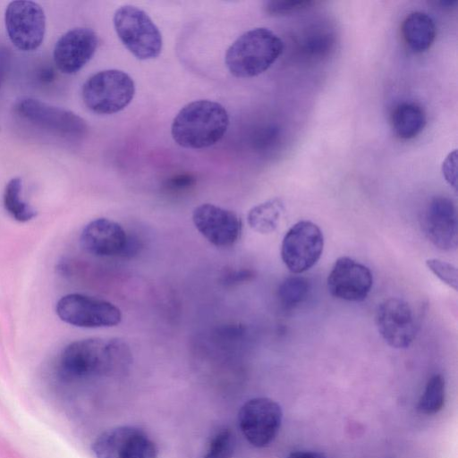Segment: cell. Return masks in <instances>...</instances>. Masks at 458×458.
Returning a JSON list of instances; mask_svg holds the SVG:
<instances>
[{
	"label": "cell",
	"mask_w": 458,
	"mask_h": 458,
	"mask_svg": "<svg viewBox=\"0 0 458 458\" xmlns=\"http://www.w3.org/2000/svg\"><path fill=\"white\" fill-rule=\"evenodd\" d=\"M131 362L127 344L117 338H86L70 343L59 358V370L67 379L123 374Z\"/></svg>",
	"instance_id": "cell-1"
},
{
	"label": "cell",
	"mask_w": 458,
	"mask_h": 458,
	"mask_svg": "<svg viewBox=\"0 0 458 458\" xmlns=\"http://www.w3.org/2000/svg\"><path fill=\"white\" fill-rule=\"evenodd\" d=\"M229 115L224 106L211 100L185 105L171 125L174 140L186 148H203L218 142L227 131Z\"/></svg>",
	"instance_id": "cell-2"
},
{
	"label": "cell",
	"mask_w": 458,
	"mask_h": 458,
	"mask_svg": "<svg viewBox=\"0 0 458 458\" xmlns=\"http://www.w3.org/2000/svg\"><path fill=\"white\" fill-rule=\"evenodd\" d=\"M283 51L284 42L276 33L267 28H255L232 43L225 63L234 77L251 78L270 68Z\"/></svg>",
	"instance_id": "cell-3"
},
{
	"label": "cell",
	"mask_w": 458,
	"mask_h": 458,
	"mask_svg": "<svg viewBox=\"0 0 458 458\" xmlns=\"http://www.w3.org/2000/svg\"><path fill=\"white\" fill-rule=\"evenodd\" d=\"M135 84L123 71L109 69L90 76L83 84L85 106L98 114H112L124 109L132 100Z\"/></svg>",
	"instance_id": "cell-4"
},
{
	"label": "cell",
	"mask_w": 458,
	"mask_h": 458,
	"mask_svg": "<svg viewBox=\"0 0 458 458\" xmlns=\"http://www.w3.org/2000/svg\"><path fill=\"white\" fill-rule=\"evenodd\" d=\"M113 21L118 38L136 58L149 60L159 55L162 35L146 12L134 5H123L115 11Z\"/></svg>",
	"instance_id": "cell-5"
},
{
	"label": "cell",
	"mask_w": 458,
	"mask_h": 458,
	"mask_svg": "<svg viewBox=\"0 0 458 458\" xmlns=\"http://www.w3.org/2000/svg\"><path fill=\"white\" fill-rule=\"evenodd\" d=\"M14 112L30 124L62 138L79 140L88 131L87 123L77 114L33 98L17 100Z\"/></svg>",
	"instance_id": "cell-6"
},
{
	"label": "cell",
	"mask_w": 458,
	"mask_h": 458,
	"mask_svg": "<svg viewBox=\"0 0 458 458\" xmlns=\"http://www.w3.org/2000/svg\"><path fill=\"white\" fill-rule=\"evenodd\" d=\"M55 311L64 322L84 328L114 327L122 320L121 310L114 304L81 293L63 296Z\"/></svg>",
	"instance_id": "cell-7"
},
{
	"label": "cell",
	"mask_w": 458,
	"mask_h": 458,
	"mask_svg": "<svg viewBox=\"0 0 458 458\" xmlns=\"http://www.w3.org/2000/svg\"><path fill=\"white\" fill-rule=\"evenodd\" d=\"M283 420L280 405L268 397H255L245 402L238 413L240 429L255 447L268 446L276 437Z\"/></svg>",
	"instance_id": "cell-8"
},
{
	"label": "cell",
	"mask_w": 458,
	"mask_h": 458,
	"mask_svg": "<svg viewBox=\"0 0 458 458\" xmlns=\"http://www.w3.org/2000/svg\"><path fill=\"white\" fill-rule=\"evenodd\" d=\"M7 36L19 50L31 52L38 48L46 33V15L34 1L16 0L8 4L4 13Z\"/></svg>",
	"instance_id": "cell-9"
},
{
	"label": "cell",
	"mask_w": 458,
	"mask_h": 458,
	"mask_svg": "<svg viewBox=\"0 0 458 458\" xmlns=\"http://www.w3.org/2000/svg\"><path fill=\"white\" fill-rule=\"evenodd\" d=\"M323 248L324 237L320 228L311 221L301 220L284 236L281 258L291 272L301 274L316 265Z\"/></svg>",
	"instance_id": "cell-10"
},
{
	"label": "cell",
	"mask_w": 458,
	"mask_h": 458,
	"mask_svg": "<svg viewBox=\"0 0 458 458\" xmlns=\"http://www.w3.org/2000/svg\"><path fill=\"white\" fill-rule=\"evenodd\" d=\"M96 458H157V447L141 429L119 426L102 432L92 444Z\"/></svg>",
	"instance_id": "cell-11"
},
{
	"label": "cell",
	"mask_w": 458,
	"mask_h": 458,
	"mask_svg": "<svg viewBox=\"0 0 458 458\" xmlns=\"http://www.w3.org/2000/svg\"><path fill=\"white\" fill-rule=\"evenodd\" d=\"M377 330L391 347L404 349L414 341L417 322L410 304L399 298H389L382 301L376 311Z\"/></svg>",
	"instance_id": "cell-12"
},
{
	"label": "cell",
	"mask_w": 458,
	"mask_h": 458,
	"mask_svg": "<svg viewBox=\"0 0 458 458\" xmlns=\"http://www.w3.org/2000/svg\"><path fill=\"white\" fill-rule=\"evenodd\" d=\"M192 221L210 243L220 248L233 246L242 233V221L234 212L210 203L196 207Z\"/></svg>",
	"instance_id": "cell-13"
},
{
	"label": "cell",
	"mask_w": 458,
	"mask_h": 458,
	"mask_svg": "<svg viewBox=\"0 0 458 458\" xmlns=\"http://www.w3.org/2000/svg\"><path fill=\"white\" fill-rule=\"evenodd\" d=\"M373 284L371 271L365 265L341 257L335 262L327 277V288L335 298L361 301L367 298Z\"/></svg>",
	"instance_id": "cell-14"
},
{
	"label": "cell",
	"mask_w": 458,
	"mask_h": 458,
	"mask_svg": "<svg viewBox=\"0 0 458 458\" xmlns=\"http://www.w3.org/2000/svg\"><path fill=\"white\" fill-rule=\"evenodd\" d=\"M98 44V35L91 29L70 30L56 41L53 51L54 62L63 73H76L92 58Z\"/></svg>",
	"instance_id": "cell-15"
},
{
	"label": "cell",
	"mask_w": 458,
	"mask_h": 458,
	"mask_svg": "<svg viewBox=\"0 0 458 458\" xmlns=\"http://www.w3.org/2000/svg\"><path fill=\"white\" fill-rule=\"evenodd\" d=\"M423 228L428 239L439 250H456L458 220L454 202L447 197H434L425 210Z\"/></svg>",
	"instance_id": "cell-16"
},
{
	"label": "cell",
	"mask_w": 458,
	"mask_h": 458,
	"mask_svg": "<svg viewBox=\"0 0 458 458\" xmlns=\"http://www.w3.org/2000/svg\"><path fill=\"white\" fill-rule=\"evenodd\" d=\"M130 237L121 225L102 217L86 225L80 242L82 248L92 255L125 258Z\"/></svg>",
	"instance_id": "cell-17"
},
{
	"label": "cell",
	"mask_w": 458,
	"mask_h": 458,
	"mask_svg": "<svg viewBox=\"0 0 458 458\" xmlns=\"http://www.w3.org/2000/svg\"><path fill=\"white\" fill-rule=\"evenodd\" d=\"M402 34L408 47L414 53H423L435 41L437 29L433 19L425 13L412 12L402 23Z\"/></svg>",
	"instance_id": "cell-18"
},
{
	"label": "cell",
	"mask_w": 458,
	"mask_h": 458,
	"mask_svg": "<svg viewBox=\"0 0 458 458\" xmlns=\"http://www.w3.org/2000/svg\"><path fill=\"white\" fill-rule=\"evenodd\" d=\"M427 123L423 108L414 102H403L395 106L391 115L394 134L402 140L418 136Z\"/></svg>",
	"instance_id": "cell-19"
},
{
	"label": "cell",
	"mask_w": 458,
	"mask_h": 458,
	"mask_svg": "<svg viewBox=\"0 0 458 458\" xmlns=\"http://www.w3.org/2000/svg\"><path fill=\"white\" fill-rule=\"evenodd\" d=\"M284 204L281 199L274 198L254 206L248 213L250 227L259 233H273L278 226Z\"/></svg>",
	"instance_id": "cell-20"
},
{
	"label": "cell",
	"mask_w": 458,
	"mask_h": 458,
	"mask_svg": "<svg viewBox=\"0 0 458 458\" xmlns=\"http://www.w3.org/2000/svg\"><path fill=\"white\" fill-rule=\"evenodd\" d=\"M22 182L12 178L5 185L3 202L7 213L18 222H28L37 216L36 210L21 198Z\"/></svg>",
	"instance_id": "cell-21"
},
{
	"label": "cell",
	"mask_w": 458,
	"mask_h": 458,
	"mask_svg": "<svg viewBox=\"0 0 458 458\" xmlns=\"http://www.w3.org/2000/svg\"><path fill=\"white\" fill-rule=\"evenodd\" d=\"M445 402V383L440 374L432 376L427 382L419 400L418 410L425 415L438 413Z\"/></svg>",
	"instance_id": "cell-22"
},
{
	"label": "cell",
	"mask_w": 458,
	"mask_h": 458,
	"mask_svg": "<svg viewBox=\"0 0 458 458\" xmlns=\"http://www.w3.org/2000/svg\"><path fill=\"white\" fill-rule=\"evenodd\" d=\"M310 290L309 280L301 276L285 278L278 288V298L286 309H293L302 303Z\"/></svg>",
	"instance_id": "cell-23"
},
{
	"label": "cell",
	"mask_w": 458,
	"mask_h": 458,
	"mask_svg": "<svg viewBox=\"0 0 458 458\" xmlns=\"http://www.w3.org/2000/svg\"><path fill=\"white\" fill-rule=\"evenodd\" d=\"M234 447L233 433L224 428L212 436L202 458H233Z\"/></svg>",
	"instance_id": "cell-24"
},
{
	"label": "cell",
	"mask_w": 458,
	"mask_h": 458,
	"mask_svg": "<svg viewBox=\"0 0 458 458\" xmlns=\"http://www.w3.org/2000/svg\"><path fill=\"white\" fill-rule=\"evenodd\" d=\"M426 266L439 280L457 291L458 273L454 265L438 259H428Z\"/></svg>",
	"instance_id": "cell-25"
},
{
	"label": "cell",
	"mask_w": 458,
	"mask_h": 458,
	"mask_svg": "<svg viewBox=\"0 0 458 458\" xmlns=\"http://www.w3.org/2000/svg\"><path fill=\"white\" fill-rule=\"evenodd\" d=\"M312 4V1L273 0L266 3L265 10L270 15L282 16L304 10Z\"/></svg>",
	"instance_id": "cell-26"
},
{
	"label": "cell",
	"mask_w": 458,
	"mask_h": 458,
	"mask_svg": "<svg viewBox=\"0 0 458 458\" xmlns=\"http://www.w3.org/2000/svg\"><path fill=\"white\" fill-rule=\"evenodd\" d=\"M456 150L450 153L442 165V173L445 181L456 190Z\"/></svg>",
	"instance_id": "cell-27"
},
{
	"label": "cell",
	"mask_w": 458,
	"mask_h": 458,
	"mask_svg": "<svg viewBox=\"0 0 458 458\" xmlns=\"http://www.w3.org/2000/svg\"><path fill=\"white\" fill-rule=\"evenodd\" d=\"M195 183V178L191 174H179L168 181L167 187L171 191H184L191 188Z\"/></svg>",
	"instance_id": "cell-28"
},
{
	"label": "cell",
	"mask_w": 458,
	"mask_h": 458,
	"mask_svg": "<svg viewBox=\"0 0 458 458\" xmlns=\"http://www.w3.org/2000/svg\"><path fill=\"white\" fill-rule=\"evenodd\" d=\"M12 55L5 47H0V87L4 81L11 66Z\"/></svg>",
	"instance_id": "cell-29"
},
{
	"label": "cell",
	"mask_w": 458,
	"mask_h": 458,
	"mask_svg": "<svg viewBox=\"0 0 458 458\" xmlns=\"http://www.w3.org/2000/svg\"><path fill=\"white\" fill-rule=\"evenodd\" d=\"M286 458H327L323 454L310 450H298L292 452Z\"/></svg>",
	"instance_id": "cell-30"
},
{
	"label": "cell",
	"mask_w": 458,
	"mask_h": 458,
	"mask_svg": "<svg viewBox=\"0 0 458 458\" xmlns=\"http://www.w3.org/2000/svg\"><path fill=\"white\" fill-rule=\"evenodd\" d=\"M228 276H229V277H228L229 283H232V282L239 283V282L249 280L250 277L253 276V274L250 270H242V271H237L235 274H230Z\"/></svg>",
	"instance_id": "cell-31"
},
{
	"label": "cell",
	"mask_w": 458,
	"mask_h": 458,
	"mask_svg": "<svg viewBox=\"0 0 458 458\" xmlns=\"http://www.w3.org/2000/svg\"><path fill=\"white\" fill-rule=\"evenodd\" d=\"M439 4L444 7H452L455 4H457V1H441Z\"/></svg>",
	"instance_id": "cell-32"
},
{
	"label": "cell",
	"mask_w": 458,
	"mask_h": 458,
	"mask_svg": "<svg viewBox=\"0 0 458 458\" xmlns=\"http://www.w3.org/2000/svg\"><path fill=\"white\" fill-rule=\"evenodd\" d=\"M0 129H1V127H0Z\"/></svg>",
	"instance_id": "cell-33"
}]
</instances>
